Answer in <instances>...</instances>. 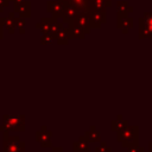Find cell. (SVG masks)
Here are the masks:
<instances>
[{
  "label": "cell",
  "instance_id": "5bb4252c",
  "mask_svg": "<svg viewBox=\"0 0 152 152\" xmlns=\"http://www.w3.org/2000/svg\"><path fill=\"white\" fill-rule=\"evenodd\" d=\"M56 39H57V42H58V44H66L68 43V40H69V37H71L70 36V32H69V30H66V28H61L57 33H56Z\"/></svg>",
  "mask_w": 152,
  "mask_h": 152
},
{
  "label": "cell",
  "instance_id": "ac0fdd59",
  "mask_svg": "<svg viewBox=\"0 0 152 152\" xmlns=\"http://www.w3.org/2000/svg\"><path fill=\"white\" fill-rule=\"evenodd\" d=\"M55 39H56V37L51 33H43V36H42V43L43 44H51Z\"/></svg>",
  "mask_w": 152,
  "mask_h": 152
},
{
  "label": "cell",
  "instance_id": "8992f818",
  "mask_svg": "<svg viewBox=\"0 0 152 152\" xmlns=\"http://www.w3.org/2000/svg\"><path fill=\"white\" fill-rule=\"evenodd\" d=\"M37 140L40 142L43 147L51 146V132L46 131L45 127H43L42 131L37 132Z\"/></svg>",
  "mask_w": 152,
  "mask_h": 152
},
{
  "label": "cell",
  "instance_id": "30bf717a",
  "mask_svg": "<svg viewBox=\"0 0 152 152\" xmlns=\"http://www.w3.org/2000/svg\"><path fill=\"white\" fill-rule=\"evenodd\" d=\"M76 26L83 28L87 33L89 32V28H90V24H89V18L83 14V13H77V15L75 17V24Z\"/></svg>",
  "mask_w": 152,
  "mask_h": 152
},
{
  "label": "cell",
  "instance_id": "52a82bcc",
  "mask_svg": "<svg viewBox=\"0 0 152 152\" xmlns=\"http://www.w3.org/2000/svg\"><path fill=\"white\" fill-rule=\"evenodd\" d=\"M84 137L89 142H100L101 141V133L95 126H90L89 129L84 132Z\"/></svg>",
  "mask_w": 152,
  "mask_h": 152
},
{
  "label": "cell",
  "instance_id": "8fae6325",
  "mask_svg": "<svg viewBox=\"0 0 152 152\" xmlns=\"http://www.w3.org/2000/svg\"><path fill=\"white\" fill-rule=\"evenodd\" d=\"M10 121L6 122L8 128L13 129H24V116H10L7 118Z\"/></svg>",
  "mask_w": 152,
  "mask_h": 152
},
{
  "label": "cell",
  "instance_id": "d4e9b609",
  "mask_svg": "<svg viewBox=\"0 0 152 152\" xmlns=\"http://www.w3.org/2000/svg\"><path fill=\"white\" fill-rule=\"evenodd\" d=\"M12 1H14V4H17V2H21V1H24V0H12Z\"/></svg>",
  "mask_w": 152,
  "mask_h": 152
},
{
  "label": "cell",
  "instance_id": "7402d4cb",
  "mask_svg": "<svg viewBox=\"0 0 152 152\" xmlns=\"http://www.w3.org/2000/svg\"><path fill=\"white\" fill-rule=\"evenodd\" d=\"M51 152H64V151H63L62 147H53V148L51 150Z\"/></svg>",
  "mask_w": 152,
  "mask_h": 152
},
{
  "label": "cell",
  "instance_id": "484cf974",
  "mask_svg": "<svg viewBox=\"0 0 152 152\" xmlns=\"http://www.w3.org/2000/svg\"><path fill=\"white\" fill-rule=\"evenodd\" d=\"M148 152H152V151H148Z\"/></svg>",
  "mask_w": 152,
  "mask_h": 152
},
{
  "label": "cell",
  "instance_id": "9a60e30c",
  "mask_svg": "<svg viewBox=\"0 0 152 152\" xmlns=\"http://www.w3.org/2000/svg\"><path fill=\"white\" fill-rule=\"evenodd\" d=\"M106 4H109V0H89L88 6L94 10H104L107 6Z\"/></svg>",
  "mask_w": 152,
  "mask_h": 152
},
{
  "label": "cell",
  "instance_id": "ba28073f",
  "mask_svg": "<svg viewBox=\"0 0 152 152\" xmlns=\"http://www.w3.org/2000/svg\"><path fill=\"white\" fill-rule=\"evenodd\" d=\"M46 8L53 15H62L63 11H64V2H62L59 0L58 1H50V2H48Z\"/></svg>",
  "mask_w": 152,
  "mask_h": 152
},
{
  "label": "cell",
  "instance_id": "44dd1931",
  "mask_svg": "<svg viewBox=\"0 0 152 152\" xmlns=\"http://www.w3.org/2000/svg\"><path fill=\"white\" fill-rule=\"evenodd\" d=\"M11 1L12 0H0V13L4 11V8L8 7V5H10Z\"/></svg>",
  "mask_w": 152,
  "mask_h": 152
},
{
  "label": "cell",
  "instance_id": "9c48e42d",
  "mask_svg": "<svg viewBox=\"0 0 152 152\" xmlns=\"http://www.w3.org/2000/svg\"><path fill=\"white\" fill-rule=\"evenodd\" d=\"M132 19L129 17H127L126 14H122V13H119L118 15V27H120L122 30V32H127L131 27H132Z\"/></svg>",
  "mask_w": 152,
  "mask_h": 152
},
{
  "label": "cell",
  "instance_id": "5b68a950",
  "mask_svg": "<svg viewBox=\"0 0 152 152\" xmlns=\"http://www.w3.org/2000/svg\"><path fill=\"white\" fill-rule=\"evenodd\" d=\"M72 150H74V152H90L89 141L86 139L84 135H81V137L77 139V141L74 142Z\"/></svg>",
  "mask_w": 152,
  "mask_h": 152
},
{
  "label": "cell",
  "instance_id": "ffe728a7",
  "mask_svg": "<svg viewBox=\"0 0 152 152\" xmlns=\"http://www.w3.org/2000/svg\"><path fill=\"white\" fill-rule=\"evenodd\" d=\"M127 148H128V152H145L144 147H142V146H139L138 144L132 145V146H129V147H127Z\"/></svg>",
  "mask_w": 152,
  "mask_h": 152
},
{
  "label": "cell",
  "instance_id": "4fadbf2b",
  "mask_svg": "<svg viewBox=\"0 0 152 152\" xmlns=\"http://www.w3.org/2000/svg\"><path fill=\"white\" fill-rule=\"evenodd\" d=\"M4 26L8 30V32H10V33H13L14 28L17 27V18L14 17V13H13V12H11V13L5 18Z\"/></svg>",
  "mask_w": 152,
  "mask_h": 152
},
{
  "label": "cell",
  "instance_id": "d6986e66",
  "mask_svg": "<svg viewBox=\"0 0 152 152\" xmlns=\"http://www.w3.org/2000/svg\"><path fill=\"white\" fill-rule=\"evenodd\" d=\"M17 27L19 28V32L20 33H24L25 32V19H24V17L17 18Z\"/></svg>",
  "mask_w": 152,
  "mask_h": 152
},
{
  "label": "cell",
  "instance_id": "3957f363",
  "mask_svg": "<svg viewBox=\"0 0 152 152\" xmlns=\"http://www.w3.org/2000/svg\"><path fill=\"white\" fill-rule=\"evenodd\" d=\"M103 21H106V13L103 10H93L89 13V24L90 27H99Z\"/></svg>",
  "mask_w": 152,
  "mask_h": 152
},
{
  "label": "cell",
  "instance_id": "6da1fadb",
  "mask_svg": "<svg viewBox=\"0 0 152 152\" xmlns=\"http://www.w3.org/2000/svg\"><path fill=\"white\" fill-rule=\"evenodd\" d=\"M139 128L138 126H127L124 129L116 132V141L121 144L122 147H129L138 144Z\"/></svg>",
  "mask_w": 152,
  "mask_h": 152
},
{
  "label": "cell",
  "instance_id": "cb8c5ba5",
  "mask_svg": "<svg viewBox=\"0 0 152 152\" xmlns=\"http://www.w3.org/2000/svg\"><path fill=\"white\" fill-rule=\"evenodd\" d=\"M148 148H150V151H152V141H150V144H148Z\"/></svg>",
  "mask_w": 152,
  "mask_h": 152
},
{
  "label": "cell",
  "instance_id": "7c38bea8",
  "mask_svg": "<svg viewBox=\"0 0 152 152\" xmlns=\"http://www.w3.org/2000/svg\"><path fill=\"white\" fill-rule=\"evenodd\" d=\"M127 126H128V121L125 120L121 115H118V116L112 121V124H110V129L114 131V132H119V131L124 129V128L127 127Z\"/></svg>",
  "mask_w": 152,
  "mask_h": 152
},
{
  "label": "cell",
  "instance_id": "7a4b0ae2",
  "mask_svg": "<svg viewBox=\"0 0 152 152\" xmlns=\"http://www.w3.org/2000/svg\"><path fill=\"white\" fill-rule=\"evenodd\" d=\"M139 38L152 39V13H145L139 19Z\"/></svg>",
  "mask_w": 152,
  "mask_h": 152
},
{
  "label": "cell",
  "instance_id": "603a6c76",
  "mask_svg": "<svg viewBox=\"0 0 152 152\" xmlns=\"http://www.w3.org/2000/svg\"><path fill=\"white\" fill-rule=\"evenodd\" d=\"M2 38V26H0V39Z\"/></svg>",
  "mask_w": 152,
  "mask_h": 152
},
{
  "label": "cell",
  "instance_id": "2e32d148",
  "mask_svg": "<svg viewBox=\"0 0 152 152\" xmlns=\"http://www.w3.org/2000/svg\"><path fill=\"white\" fill-rule=\"evenodd\" d=\"M66 2H70L80 11H84L88 7V0H66Z\"/></svg>",
  "mask_w": 152,
  "mask_h": 152
},
{
  "label": "cell",
  "instance_id": "277c9868",
  "mask_svg": "<svg viewBox=\"0 0 152 152\" xmlns=\"http://www.w3.org/2000/svg\"><path fill=\"white\" fill-rule=\"evenodd\" d=\"M14 12L19 14V17H30V12H31V6L30 2L27 1H21V2H17L14 4Z\"/></svg>",
  "mask_w": 152,
  "mask_h": 152
},
{
  "label": "cell",
  "instance_id": "e0dca14e",
  "mask_svg": "<svg viewBox=\"0 0 152 152\" xmlns=\"http://www.w3.org/2000/svg\"><path fill=\"white\" fill-rule=\"evenodd\" d=\"M95 152H112V147H109L106 141H100V145L95 148Z\"/></svg>",
  "mask_w": 152,
  "mask_h": 152
}]
</instances>
